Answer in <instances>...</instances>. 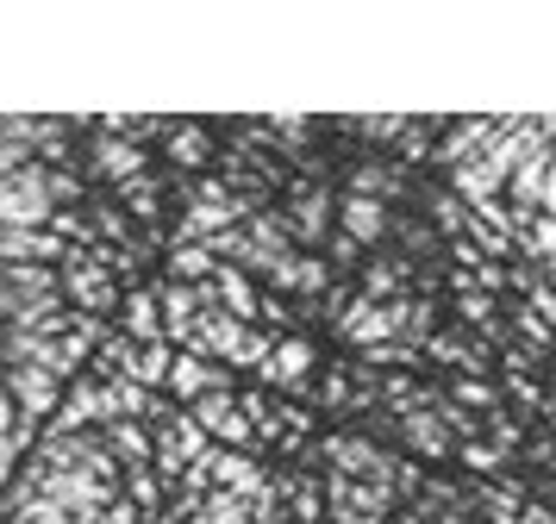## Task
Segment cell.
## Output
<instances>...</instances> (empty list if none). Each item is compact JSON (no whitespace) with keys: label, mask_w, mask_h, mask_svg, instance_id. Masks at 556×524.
Listing matches in <instances>:
<instances>
[{"label":"cell","mask_w":556,"mask_h":524,"mask_svg":"<svg viewBox=\"0 0 556 524\" xmlns=\"http://www.w3.org/2000/svg\"><path fill=\"white\" fill-rule=\"evenodd\" d=\"M51 188H45V169L38 163H20V169L0 181V231H38L51 219Z\"/></svg>","instance_id":"obj_1"},{"label":"cell","mask_w":556,"mask_h":524,"mask_svg":"<svg viewBox=\"0 0 556 524\" xmlns=\"http://www.w3.org/2000/svg\"><path fill=\"white\" fill-rule=\"evenodd\" d=\"M56 294H70L81 306V319H94V312H106L113 299H119V287H113V274H106L101 256H88V250H76V256H63V274H56Z\"/></svg>","instance_id":"obj_2"},{"label":"cell","mask_w":556,"mask_h":524,"mask_svg":"<svg viewBox=\"0 0 556 524\" xmlns=\"http://www.w3.org/2000/svg\"><path fill=\"white\" fill-rule=\"evenodd\" d=\"M0 394L13 399L20 419H45L56 406V374L45 362H26V369H0Z\"/></svg>","instance_id":"obj_3"},{"label":"cell","mask_w":556,"mask_h":524,"mask_svg":"<svg viewBox=\"0 0 556 524\" xmlns=\"http://www.w3.org/2000/svg\"><path fill=\"white\" fill-rule=\"evenodd\" d=\"M388 506H394V494L376 481H344V474L331 481V519L338 524H381Z\"/></svg>","instance_id":"obj_4"},{"label":"cell","mask_w":556,"mask_h":524,"mask_svg":"<svg viewBox=\"0 0 556 524\" xmlns=\"http://www.w3.org/2000/svg\"><path fill=\"white\" fill-rule=\"evenodd\" d=\"M88 424H113V399H106V381H81L76 394L63 399V412H56V437H76Z\"/></svg>","instance_id":"obj_5"},{"label":"cell","mask_w":556,"mask_h":524,"mask_svg":"<svg viewBox=\"0 0 556 524\" xmlns=\"http://www.w3.org/2000/svg\"><path fill=\"white\" fill-rule=\"evenodd\" d=\"M163 387L176 399H206V394H226L231 374L213 369V362H201V356H169V374H163Z\"/></svg>","instance_id":"obj_6"},{"label":"cell","mask_w":556,"mask_h":524,"mask_svg":"<svg viewBox=\"0 0 556 524\" xmlns=\"http://www.w3.org/2000/svg\"><path fill=\"white\" fill-rule=\"evenodd\" d=\"M313 369H319L313 344H306V337H288V344H276L269 356H263V369H256V374H263L269 387H306Z\"/></svg>","instance_id":"obj_7"},{"label":"cell","mask_w":556,"mask_h":524,"mask_svg":"<svg viewBox=\"0 0 556 524\" xmlns=\"http://www.w3.org/2000/svg\"><path fill=\"white\" fill-rule=\"evenodd\" d=\"M506 194L519 200L526 213H551V156H544V150H531L526 163L506 175ZM526 213H519V219H526Z\"/></svg>","instance_id":"obj_8"},{"label":"cell","mask_w":556,"mask_h":524,"mask_svg":"<svg viewBox=\"0 0 556 524\" xmlns=\"http://www.w3.org/2000/svg\"><path fill=\"white\" fill-rule=\"evenodd\" d=\"M406 324V306H369V299H351V312H344V337L351 344H381L388 331H401Z\"/></svg>","instance_id":"obj_9"},{"label":"cell","mask_w":556,"mask_h":524,"mask_svg":"<svg viewBox=\"0 0 556 524\" xmlns=\"http://www.w3.org/2000/svg\"><path fill=\"white\" fill-rule=\"evenodd\" d=\"M201 456H206L201 424L188 419V412H176V419H163V474H181L188 462H201Z\"/></svg>","instance_id":"obj_10"},{"label":"cell","mask_w":556,"mask_h":524,"mask_svg":"<svg viewBox=\"0 0 556 524\" xmlns=\"http://www.w3.org/2000/svg\"><path fill=\"white\" fill-rule=\"evenodd\" d=\"M326 213H331V194L326 188H319V181H313V188H301V194H294V213H288V231H294V238H306V244H319V238H326Z\"/></svg>","instance_id":"obj_11"},{"label":"cell","mask_w":556,"mask_h":524,"mask_svg":"<svg viewBox=\"0 0 556 524\" xmlns=\"http://www.w3.org/2000/svg\"><path fill=\"white\" fill-rule=\"evenodd\" d=\"M94 169H101V175H113V181H131V175H144V150L131 144V138L94 131Z\"/></svg>","instance_id":"obj_12"},{"label":"cell","mask_w":556,"mask_h":524,"mask_svg":"<svg viewBox=\"0 0 556 524\" xmlns=\"http://www.w3.org/2000/svg\"><path fill=\"white\" fill-rule=\"evenodd\" d=\"M269 281H276V287H294V294H326L331 287V274H326V263H319V256H294V250H288V256H281V269L269 274Z\"/></svg>","instance_id":"obj_13"},{"label":"cell","mask_w":556,"mask_h":524,"mask_svg":"<svg viewBox=\"0 0 556 524\" xmlns=\"http://www.w3.org/2000/svg\"><path fill=\"white\" fill-rule=\"evenodd\" d=\"M126 344H163V312H156V294L151 287H138L126 294Z\"/></svg>","instance_id":"obj_14"},{"label":"cell","mask_w":556,"mask_h":524,"mask_svg":"<svg viewBox=\"0 0 556 524\" xmlns=\"http://www.w3.org/2000/svg\"><path fill=\"white\" fill-rule=\"evenodd\" d=\"M381 231H388V206L381 200H363V194L344 200V244H376Z\"/></svg>","instance_id":"obj_15"},{"label":"cell","mask_w":556,"mask_h":524,"mask_svg":"<svg viewBox=\"0 0 556 524\" xmlns=\"http://www.w3.org/2000/svg\"><path fill=\"white\" fill-rule=\"evenodd\" d=\"M106 456H113L119 469H144V462H151L144 424H106Z\"/></svg>","instance_id":"obj_16"},{"label":"cell","mask_w":556,"mask_h":524,"mask_svg":"<svg viewBox=\"0 0 556 524\" xmlns=\"http://www.w3.org/2000/svg\"><path fill=\"white\" fill-rule=\"evenodd\" d=\"M451 188H456V194H469L481 206V200H494V188H506V181L488 169L481 156H469V163H456V169H451Z\"/></svg>","instance_id":"obj_17"},{"label":"cell","mask_w":556,"mask_h":524,"mask_svg":"<svg viewBox=\"0 0 556 524\" xmlns=\"http://www.w3.org/2000/svg\"><path fill=\"white\" fill-rule=\"evenodd\" d=\"M163 144H169V156H176L181 169H201L206 163V125H169V131H163Z\"/></svg>","instance_id":"obj_18"},{"label":"cell","mask_w":556,"mask_h":524,"mask_svg":"<svg viewBox=\"0 0 556 524\" xmlns=\"http://www.w3.org/2000/svg\"><path fill=\"white\" fill-rule=\"evenodd\" d=\"M163 374H169V344H144V349H138V362H131V387L156 394V387H163Z\"/></svg>","instance_id":"obj_19"},{"label":"cell","mask_w":556,"mask_h":524,"mask_svg":"<svg viewBox=\"0 0 556 524\" xmlns=\"http://www.w3.org/2000/svg\"><path fill=\"white\" fill-rule=\"evenodd\" d=\"M194 524H251V506L231 494H206L201 506H194Z\"/></svg>","instance_id":"obj_20"},{"label":"cell","mask_w":556,"mask_h":524,"mask_svg":"<svg viewBox=\"0 0 556 524\" xmlns=\"http://www.w3.org/2000/svg\"><path fill=\"white\" fill-rule=\"evenodd\" d=\"M169 269L181 274V287H206V274H213V256H206V244H176Z\"/></svg>","instance_id":"obj_21"},{"label":"cell","mask_w":556,"mask_h":524,"mask_svg":"<svg viewBox=\"0 0 556 524\" xmlns=\"http://www.w3.org/2000/svg\"><path fill=\"white\" fill-rule=\"evenodd\" d=\"M406 437H413V444L426 449V456H444V449H451V437H444V424L431 419V412H406Z\"/></svg>","instance_id":"obj_22"},{"label":"cell","mask_w":556,"mask_h":524,"mask_svg":"<svg viewBox=\"0 0 556 524\" xmlns=\"http://www.w3.org/2000/svg\"><path fill=\"white\" fill-rule=\"evenodd\" d=\"M456 306H463V319H469V324H481V331H494V299H488V294H476V287H463V299H456Z\"/></svg>","instance_id":"obj_23"},{"label":"cell","mask_w":556,"mask_h":524,"mask_svg":"<svg viewBox=\"0 0 556 524\" xmlns=\"http://www.w3.org/2000/svg\"><path fill=\"white\" fill-rule=\"evenodd\" d=\"M426 206H431V213H438V225H444L451 238H456V231H463V225H469V219H463V206H456L451 194H426Z\"/></svg>","instance_id":"obj_24"},{"label":"cell","mask_w":556,"mask_h":524,"mask_svg":"<svg viewBox=\"0 0 556 524\" xmlns=\"http://www.w3.org/2000/svg\"><path fill=\"white\" fill-rule=\"evenodd\" d=\"M126 200H131V213H144V219L156 213V188L144 181V175H131V181H126Z\"/></svg>","instance_id":"obj_25"},{"label":"cell","mask_w":556,"mask_h":524,"mask_svg":"<svg viewBox=\"0 0 556 524\" xmlns=\"http://www.w3.org/2000/svg\"><path fill=\"white\" fill-rule=\"evenodd\" d=\"M138 506H156V481L144 469H131V512H138Z\"/></svg>","instance_id":"obj_26"},{"label":"cell","mask_w":556,"mask_h":524,"mask_svg":"<svg viewBox=\"0 0 556 524\" xmlns=\"http://www.w3.org/2000/svg\"><path fill=\"white\" fill-rule=\"evenodd\" d=\"M476 281H481V287H488V294H494V287H506V263H476Z\"/></svg>","instance_id":"obj_27"},{"label":"cell","mask_w":556,"mask_h":524,"mask_svg":"<svg viewBox=\"0 0 556 524\" xmlns=\"http://www.w3.org/2000/svg\"><path fill=\"white\" fill-rule=\"evenodd\" d=\"M456 399H469V406H494V394H488L481 381H456Z\"/></svg>","instance_id":"obj_28"},{"label":"cell","mask_w":556,"mask_h":524,"mask_svg":"<svg viewBox=\"0 0 556 524\" xmlns=\"http://www.w3.org/2000/svg\"><path fill=\"white\" fill-rule=\"evenodd\" d=\"M101 524H138V512H131V506H119V499H113V506H106V512H101Z\"/></svg>","instance_id":"obj_29"},{"label":"cell","mask_w":556,"mask_h":524,"mask_svg":"<svg viewBox=\"0 0 556 524\" xmlns=\"http://www.w3.org/2000/svg\"><path fill=\"white\" fill-rule=\"evenodd\" d=\"M13 424H20V412H13V399L0 394V437H13Z\"/></svg>","instance_id":"obj_30"},{"label":"cell","mask_w":556,"mask_h":524,"mask_svg":"<svg viewBox=\"0 0 556 524\" xmlns=\"http://www.w3.org/2000/svg\"><path fill=\"white\" fill-rule=\"evenodd\" d=\"M20 456H13V437H0V469H13Z\"/></svg>","instance_id":"obj_31"},{"label":"cell","mask_w":556,"mask_h":524,"mask_svg":"<svg viewBox=\"0 0 556 524\" xmlns=\"http://www.w3.org/2000/svg\"><path fill=\"white\" fill-rule=\"evenodd\" d=\"M251 524H281V512H263V519H251Z\"/></svg>","instance_id":"obj_32"},{"label":"cell","mask_w":556,"mask_h":524,"mask_svg":"<svg viewBox=\"0 0 556 524\" xmlns=\"http://www.w3.org/2000/svg\"><path fill=\"white\" fill-rule=\"evenodd\" d=\"M7 524H20V519H7Z\"/></svg>","instance_id":"obj_33"}]
</instances>
